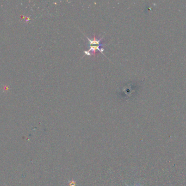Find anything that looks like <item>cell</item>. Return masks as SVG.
Listing matches in <instances>:
<instances>
[{
	"instance_id": "2",
	"label": "cell",
	"mask_w": 186,
	"mask_h": 186,
	"mask_svg": "<svg viewBox=\"0 0 186 186\" xmlns=\"http://www.w3.org/2000/svg\"><path fill=\"white\" fill-rule=\"evenodd\" d=\"M68 185L69 186H76V181L74 179H71V180H68Z\"/></svg>"
},
{
	"instance_id": "3",
	"label": "cell",
	"mask_w": 186,
	"mask_h": 186,
	"mask_svg": "<svg viewBox=\"0 0 186 186\" xmlns=\"http://www.w3.org/2000/svg\"><path fill=\"white\" fill-rule=\"evenodd\" d=\"M123 182H124V181H123ZM124 182V183L125 184V185H126V186H129V185L127 183H126L125 182ZM134 186H142V185H141V184H140V183H136V184H134Z\"/></svg>"
},
{
	"instance_id": "1",
	"label": "cell",
	"mask_w": 186,
	"mask_h": 186,
	"mask_svg": "<svg viewBox=\"0 0 186 186\" xmlns=\"http://www.w3.org/2000/svg\"><path fill=\"white\" fill-rule=\"evenodd\" d=\"M102 46V45H96V46L91 45V48H90V49H89L88 51H85V53L86 54H88L89 51L93 50V54L94 53V55H95L96 50H99L101 52V53H103L104 49H100V46Z\"/></svg>"
}]
</instances>
